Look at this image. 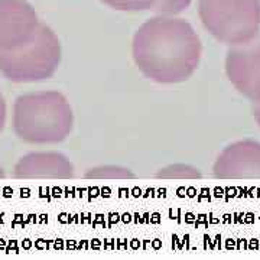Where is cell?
<instances>
[{"mask_svg": "<svg viewBox=\"0 0 260 260\" xmlns=\"http://www.w3.org/2000/svg\"><path fill=\"white\" fill-rule=\"evenodd\" d=\"M6 117H8V107H6L5 97L0 93V132L3 130L5 124H6Z\"/></svg>", "mask_w": 260, "mask_h": 260, "instance_id": "4fadbf2b", "label": "cell"}, {"mask_svg": "<svg viewBox=\"0 0 260 260\" xmlns=\"http://www.w3.org/2000/svg\"><path fill=\"white\" fill-rule=\"evenodd\" d=\"M251 112H253V117L256 123L260 126V102L259 103H253V107H251Z\"/></svg>", "mask_w": 260, "mask_h": 260, "instance_id": "5bb4252c", "label": "cell"}, {"mask_svg": "<svg viewBox=\"0 0 260 260\" xmlns=\"http://www.w3.org/2000/svg\"><path fill=\"white\" fill-rule=\"evenodd\" d=\"M61 42L45 23L29 42L0 49V73L12 83H38L51 78L61 64Z\"/></svg>", "mask_w": 260, "mask_h": 260, "instance_id": "3957f363", "label": "cell"}, {"mask_svg": "<svg viewBox=\"0 0 260 260\" xmlns=\"http://www.w3.org/2000/svg\"><path fill=\"white\" fill-rule=\"evenodd\" d=\"M41 23L26 0H0V49L25 45L35 37Z\"/></svg>", "mask_w": 260, "mask_h": 260, "instance_id": "8992f818", "label": "cell"}, {"mask_svg": "<svg viewBox=\"0 0 260 260\" xmlns=\"http://www.w3.org/2000/svg\"><path fill=\"white\" fill-rule=\"evenodd\" d=\"M84 177L87 179H135L136 175L124 167H119V165H102V167H95L88 169L85 172Z\"/></svg>", "mask_w": 260, "mask_h": 260, "instance_id": "9c48e42d", "label": "cell"}, {"mask_svg": "<svg viewBox=\"0 0 260 260\" xmlns=\"http://www.w3.org/2000/svg\"><path fill=\"white\" fill-rule=\"evenodd\" d=\"M198 13L204 28L229 47L260 35V0H200Z\"/></svg>", "mask_w": 260, "mask_h": 260, "instance_id": "277c9868", "label": "cell"}, {"mask_svg": "<svg viewBox=\"0 0 260 260\" xmlns=\"http://www.w3.org/2000/svg\"><path fill=\"white\" fill-rule=\"evenodd\" d=\"M12 123L20 140L34 145H52L70 136L74 114L64 94L38 91L16 99Z\"/></svg>", "mask_w": 260, "mask_h": 260, "instance_id": "7a4b0ae2", "label": "cell"}, {"mask_svg": "<svg viewBox=\"0 0 260 260\" xmlns=\"http://www.w3.org/2000/svg\"><path fill=\"white\" fill-rule=\"evenodd\" d=\"M203 177L200 169L185 164H174L159 169L156 178L159 179H200Z\"/></svg>", "mask_w": 260, "mask_h": 260, "instance_id": "30bf717a", "label": "cell"}, {"mask_svg": "<svg viewBox=\"0 0 260 260\" xmlns=\"http://www.w3.org/2000/svg\"><path fill=\"white\" fill-rule=\"evenodd\" d=\"M201 51V41L186 20L162 15L145 22L132 44L140 73L159 84L186 81L200 65Z\"/></svg>", "mask_w": 260, "mask_h": 260, "instance_id": "6da1fadb", "label": "cell"}, {"mask_svg": "<svg viewBox=\"0 0 260 260\" xmlns=\"http://www.w3.org/2000/svg\"><path fill=\"white\" fill-rule=\"evenodd\" d=\"M102 2L116 10L140 12V10H152L158 0H102Z\"/></svg>", "mask_w": 260, "mask_h": 260, "instance_id": "8fae6325", "label": "cell"}, {"mask_svg": "<svg viewBox=\"0 0 260 260\" xmlns=\"http://www.w3.org/2000/svg\"><path fill=\"white\" fill-rule=\"evenodd\" d=\"M2 178H5V169L0 165V179H2Z\"/></svg>", "mask_w": 260, "mask_h": 260, "instance_id": "9a60e30c", "label": "cell"}, {"mask_svg": "<svg viewBox=\"0 0 260 260\" xmlns=\"http://www.w3.org/2000/svg\"><path fill=\"white\" fill-rule=\"evenodd\" d=\"M213 172L218 179H260V143L244 139L229 145L215 159Z\"/></svg>", "mask_w": 260, "mask_h": 260, "instance_id": "52a82bcc", "label": "cell"}, {"mask_svg": "<svg viewBox=\"0 0 260 260\" xmlns=\"http://www.w3.org/2000/svg\"><path fill=\"white\" fill-rule=\"evenodd\" d=\"M13 175L19 179H70L74 167L58 152H32L19 159Z\"/></svg>", "mask_w": 260, "mask_h": 260, "instance_id": "ba28073f", "label": "cell"}, {"mask_svg": "<svg viewBox=\"0 0 260 260\" xmlns=\"http://www.w3.org/2000/svg\"><path fill=\"white\" fill-rule=\"evenodd\" d=\"M225 74L239 93L251 103L260 102V35L230 47L225 56Z\"/></svg>", "mask_w": 260, "mask_h": 260, "instance_id": "5b68a950", "label": "cell"}, {"mask_svg": "<svg viewBox=\"0 0 260 260\" xmlns=\"http://www.w3.org/2000/svg\"><path fill=\"white\" fill-rule=\"evenodd\" d=\"M191 0H158L153 6V12L162 16H175L189 6Z\"/></svg>", "mask_w": 260, "mask_h": 260, "instance_id": "7c38bea8", "label": "cell"}]
</instances>
